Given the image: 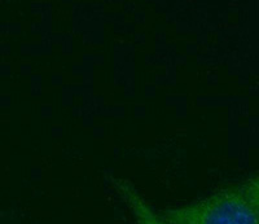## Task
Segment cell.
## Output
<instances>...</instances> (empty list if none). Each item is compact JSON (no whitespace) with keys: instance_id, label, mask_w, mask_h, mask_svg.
Wrapping results in <instances>:
<instances>
[{"instance_id":"cell-1","label":"cell","mask_w":259,"mask_h":224,"mask_svg":"<svg viewBox=\"0 0 259 224\" xmlns=\"http://www.w3.org/2000/svg\"><path fill=\"white\" fill-rule=\"evenodd\" d=\"M162 215L172 224H259V214L240 186L226 187Z\"/></svg>"},{"instance_id":"cell-2","label":"cell","mask_w":259,"mask_h":224,"mask_svg":"<svg viewBox=\"0 0 259 224\" xmlns=\"http://www.w3.org/2000/svg\"><path fill=\"white\" fill-rule=\"evenodd\" d=\"M108 180L118 197L126 205L135 224H172L150 206L131 180L115 175H109Z\"/></svg>"},{"instance_id":"cell-3","label":"cell","mask_w":259,"mask_h":224,"mask_svg":"<svg viewBox=\"0 0 259 224\" xmlns=\"http://www.w3.org/2000/svg\"><path fill=\"white\" fill-rule=\"evenodd\" d=\"M240 188L259 214V172H255L247 177L245 182H242L240 184Z\"/></svg>"}]
</instances>
